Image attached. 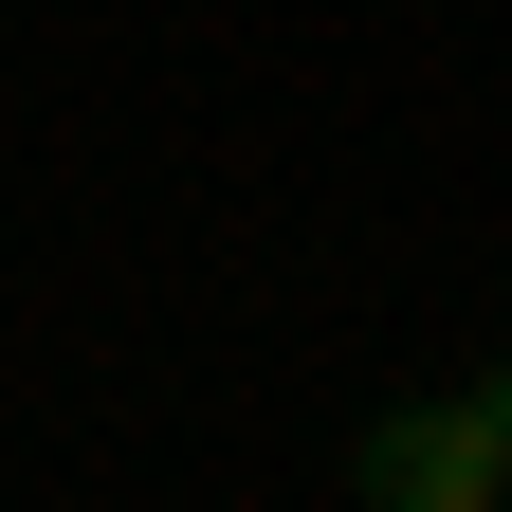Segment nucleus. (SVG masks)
<instances>
[{"label": "nucleus", "instance_id": "1", "mask_svg": "<svg viewBox=\"0 0 512 512\" xmlns=\"http://www.w3.org/2000/svg\"><path fill=\"white\" fill-rule=\"evenodd\" d=\"M348 494H366V512H494V494H512V403L458 384V403L366 421V439H348Z\"/></svg>", "mask_w": 512, "mask_h": 512}, {"label": "nucleus", "instance_id": "2", "mask_svg": "<svg viewBox=\"0 0 512 512\" xmlns=\"http://www.w3.org/2000/svg\"><path fill=\"white\" fill-rule=\"evenodd\" d=\"M494 403H512V384H494Z\"/></svg>", "mask_w": 512, "mask_h": 512}, {"label": "nucleus", "instance_id": "3", "mask_svg": "<svg viewBox=\"0 0 512 512\" xmlns=\"http://www.w3.org/2000/svg\"><path fill=\"white\" fill-rule=\"evenodd\" d=\"M494 512H512V494H494Z\"/></svg>", "mask_w": 512, "mask_h": 512}]
</instances>
